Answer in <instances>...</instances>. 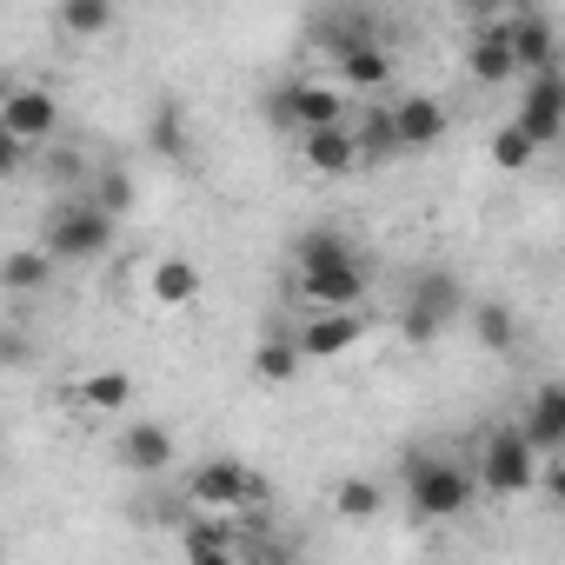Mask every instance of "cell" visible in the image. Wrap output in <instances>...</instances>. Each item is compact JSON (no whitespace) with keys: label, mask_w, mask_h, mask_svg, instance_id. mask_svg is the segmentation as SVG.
<instances>
[{"label":"cell","mask_w":565,"mask_h":565,"mask_svg":"<svg viewBox=\"0 0 565 565\" xmlns=\"http://www.w3.org/2000/svg\"><path fill=\"white\" fill-rule=\"evenodd\" d=\"M81 193H87L100 213H114V220H120V213L134 206V173H127V167H100L94 180H81Z\"/></svg>","instance_id":"d4e9b609"},{"label":"cell","mask_w":565,"mask_h":565,"mask_svg":"<svg viewBox=\"0 0 565 565\" xmlns=\"http://www.w3.org/2000/svg\"><path fill=\"white\" fill-rule=\"evenodd\" d=\"M459 313H466V287H459V279H452V273H419L413 287H406V313H399V327H406L413 347H433Z\"/></svg>","instance_id":"5b68a950"},{"label":"cell","mask_w":565,"mask_h":565,"mask_svg":"<svg viewBox=\"0 0 565 565\" xmlns=\"http://www.w3.org/2000/svg\"><path fill=\"white\" fill-rule=\"evenodd\" d=\"M532 153H539V147H532V140H525V134H519L512 120H505V127L492 134V160H499L505 173H519V167H532Z\"/></svg>","instance_id":"f546056e"},{"label":"cell","mask_w":565,"mask_h":565,"mask_svg":"<svg viewBox=\"0 0 565 565\" xmlns=\"http://www.w3.org/2000/svg\"><path fill=\"white\" fill-rule=\"evenodd\" d=\"M0 127H8L21 147H47L61 134V100L47 87H8V100H0Z\"/></svg>","instance_id":"ba28073f"},{"label":"cell","mask_w":565,"mask_h":565,"mask_svg":"<svg viewBox=\"0 0 565 565\" xmlns=\"http://www.w3.org/2000/svg\"><path fill=\"white\" fill-rule=\"evenodd\" d=\"M386 120H393V147L399 153H433L446 140V107L426 100V94H406L399 107H386Z\"/></svg>","instance_id":"4fadbf2b"},{"label":"cell","mask_w":565,"mask_h":565,"mask_svg":"<svg viewBox=\"0 0 565 565\" xmlns=\"http://www.w3.org/2000/svg\"><path fill=\"white\" fill-rule=\"evenodd\" d=\"M114 233H120V220L100 213L87 193H74V200H61V206L41 220V253H47L54 266H81V259H100V253L114 246Z\"/></svg>","instance_id":"6da1fadb"},{"label":"cell","mask_w":565,"mask_h":565,"mask_svg":"<svg viewBox=\"0 0 565 565\" xmlns=\"http://www.w3.org/2000/svg\"><path fill=\"white\" fill-rule=\"evenodd\" d=\"M327 259H353V233L340 226H307L294 239V266H327Z\"/></svg>","instance_id":"cb8c5ba5"},{"label":"cell","mask_w":565,"mask_h":565,"mask_svg":"<svg viewBox=\"0 0 565 565\" xmlns=\"http://www.w3.org/2000/svg\"><path fill=\"white\" fill-rule=\"evenodd\" d=\"M466 74H472L479 87H512V81H519V61H512V47H505V21H499V14H486V21L466 34Z\"/></svg>","instance_id":"30bf717a"},{"label":"cell","mask_w":565,"mask_h":565,"mask_svg":"<svg viewBox=\"0 0 565 565\" xmlns=\"http://www.w3.org/2000/svg\"><path fill=\"white\" fill-rule=\"evenodd\" d=\"M253 373H259L266 386H287V380L300 373V340H294V333H266L259 353H253Z\"/></svg>","instance_id":"44dd1931"},{"label":"cell","mask_w":565,"mask_h":565,"mask_svg":"<svg viewBox=\"0 0 565 565\" xmlns=\"http://www.w3.org/2000/svg\"><path fill=\"white\" fill-rule=\"evenodd\" d=\"M539 452H532V439L519 433V426H499V433H486V446H479V459H472V479H479V492H492V499H519V492H532V479H539Z\"/></svg>","instance_id":"3957f363"},{"label":"cell","mask_w":565,"mask_h":565,"mask_svg":"<svg viewBox=\"0 0 565 565\" xmlns=\"http://www.w3.org/2000/svg\"><path fill=\"white\" fill-rule=\"evenodd\" d=\"M360 333H366L360 307H320V313H307V327L294 340H300V360H340L360 347Z\"/></svg>","instance_id":"8fae6325"},{"label":"cell","mask_w":565,"mask_h":565,"mask_svg":"<svg viewBox=\"0 0 565 565\" xmlns=\"http://www.w3.org/2000/svg\"><path fill=\"white\" fill-rule=\"evenodd\" d=\"M340 81H347V87H386V81H393L386 47H380V41H353V47H340Z\"/></svg>","instance_id":"d6986e66"},{"label":"cell","mask_w":565,"mask_h":565,"mask_svg":"<svg viewBox=\"0 0 565 565\" xmlns=\"http://www.w3.org/2000/svg\"><path fill=\"white\" fill-rule=\"evenodd\" d=\"M220 519H226V512H200V519L186 525V552H193V558H213V565H220V558H246L239 539H233Z\"/></svg>","instance_id":"7402d4cb"},{"label":"cell","mask_w":565,"mask_h":565,"mask_svg":"<svg viewBox=\"0 0 565 565\" xmlns=\"http://www.w3.org/2000/svg\"><path fill=\"white\" fill-rule=\"evenodd\" d=\"M333 505H340L347 519H380V505H386V492H380L373 479H347V486L333 492Z\"/></svg>","instance_id":"f1b7e54d"},{"label":"cell","mask_w":565,"mask_h":565,"mask_svg":"<svg viewBox=\"0 0 565 565\" xmlns=\"http://www.w3.org/2000/svg\"><path fill=\"white\" fill-rule=\"evenodd\" d=\"M114 28V0H61V34L67 41H100Z\"/></svg>","instance_id":"603a6c76"},{"label":"cell","mask_w":565,"mask_h":565,"mask_svg":"<svg viewBox=\"0 0 565 565\" xmlns=\"http://www.w3.org/2000/svg\"><path fill=\"white\" fill-rule=\"evenodd\" d=\"M273 114L287 120L294 134L300 127H327V120H347V100H340V87H320V81H294V87H279L273 94Z\"/></svg>","instance_id":"5bb4252c"},{"label":"cell","mask_w":565,"mask_h":565,"mask_svg":"<svg viewBox=\"0 0 565 565\" xmlns=\"http://www.w3.org/2000/svg\"><path fill=\"white\" fill-rule=\"evenodd\" d=\"M34 360V333L28 327H0V366H28Z\"/></svg>","instance_id":"4dcf8cb0"},{"label":"cell","mask_w":565,"mask_h":565,"mask_svg":"<svg viewBox=\"0 0 565 565\" xmlns=\"http://www.w3.org/2000/svg\"><path fill=\"white\" fill-rule=\"evenodd\" d=\"M21 160H28V147H21L8 127H0V180H14V173H21Z\"/></svg>","instance_id":"1f68e13d"},{"label":"cell","mask_w":565,"mask_h":565,"mask_svg":"<svg viewBox=\"0 0 565 565\" xmlns=\"http://www.w3.org/2000/svg\"><path fill=\"white\" fill-rule=\"evenodd\" d=\"M47 287H54V259H47L41 246H14V253H0V294L28 300V294H47Z\"/></svg>","instance_id":"ac0fdd59"},{"label":"cell","mask_w":565,"mask_h":565,"mask_svg":"<svg viewBox=\"0 0 565 565\" xmlns=\"http://www.w3.org/2000/svg\"><path fill=\"white\" fill-rule=\"evenodd\" d=\"M472 499H479V479L459 459L406 452V505L419 519H459V512H472Z\"/></svg>","instance_id":"7a4b0ae2"},{"label":"cell","mask_w":565,"mask_h":565,"mask_svg":"<svg viewBox=\"0 0 565 565\" xmlns=\"http://www.w3.org/2000/svg\"><path fill=\"white\" fill-rule=\"evenodd\" d=\"M519 433L532 439V452H539V459L565 452V386H558V380H545V386L532 393V406H525V426H519Z\"/></svg>","instance_id":"9a60e30c"},{"label":"cell","mask_w":565,"mask_h":565,"mask_svg":"<svg viewBox=\"0 0 565 565\" xmlns=\"http://www.w3.org/2000/svg\"><path fill=\"white\" fill-rule=\"evenodd\" d=\"M294 273H300L307 313H320V307H360L366 300V266H360V253L353 259H327V266H294Z\"/></svg>","instance_id":"52a82bcc"},{"label":"cell","mask_w":565,"mask_h":565,"mask_svg":"<svg viewBox=\"0 0 565 565\" xmlns=\"http://www.w3.org/2000/svg\"><path fill=\"white\" fill-rule=\"evenodd\" d=\"M505 21V47L519 61V74H539V67H558V28L545 8H519V14H499Z\"/></svg>","instance_id":"9c48e42d"},{"label":"cell","mask_w":565,"mask_h":565,"mask_svg":"<svg viewBox=\"0 0 565 565\" xmlns=\"http://www.w3.org/2000/svg\"><path fill=\"white\" fill-rule=\"evenodd\" d=\"M147 300H153V307H167V313L193 307V300H200V266H193V259H180V253L153 259V273H147Z\"/></svg>","instance_id":"e0dca14e"},{"label":"cell","mask_w":565,"mask_h":565,"mask_svg":"<svg viewBox=\"0 0 565 565\" xmlns=\"http://www.w3.org/2000/svg\"><path fill=\"white\" fill-rule=\"evenodd\" d=\"M347 127H353V140H360V160H386V153H399L386 114H360V120H347Z\"/></svg>","instance_id":"83f0119b"},{"label":"cell","mask_w":565,"mask_h":565,"mask_svg":"<svg viewBox=\"0 0 565 565\" xmlns=\"http://www.w3.org/2000/svg\"><path fill=\"white\" fill-rule=\"evenodd\" d=\"M186 140H193V134H186V114H180V107H160V114H153V127H147V147H153L160 160H180V153H186Z\"/></svg>","instance_id":"4316f807"},{"label":"cell","mask_w":565,"mask_h":565,"mask_svg":"<svg viewBox=\"0 0 565 565\" xmlns=\"http://www.w3.org/2000/svg\"><path fill=\"white\" fill-rule=\"evenodd\" d=\"M294 140H300V160H307L320 180H340V173H353V167H360V140H353V127H347V120L300 127Z\"/></svg>","instance_id":"7c38bea8"},{"label":"cell","mask_w":565,"mask_h":565,"mask_svg":"<svg viewBox=\"0 0 565 565\" xmlns=\"http://www.w3.org/2000/svg\"><path fill=\"white\" fill-rule=\"evenodd\" d=\"M519 107H512V127L532 140V147H552L565 134V81L558 67H539V74H519Z\"/></svg>","instance_id":"8992f818"},{"label":"cell","mask_w":565,"mask_h":565,"mask_svg":"<svg viewBox=\"0 0 565 565\" xmlns=\"http://www.w3.org/2000/svg\"><path fill=\"white\" fill-rule=\"evenodd\" d=\"M466 313H472V333H479L486 353H512V347H519V320H512L505 300H472Z\"/></svg>","instance_id":"ffe728a7"},{"label":"cell","mask_w":565,"mask_h":565,"mask_svg":"<svg viewBox=\"0 0 565 565\" xmlns=\"http://www.w3.org/2000/svg\"><path fill=\"white\" fill-rule=\"evenodd\" d=\"M81 406L120 413V406H134V380H127V373H87V380H81Z\"/></svg>","instance_id":"484cf974"},{"label":"cell","mask_w":565,"mask_h":565,"mask_svg":"<svg viewBox=\"0 0 565 565\" xmlns=\"http://www.w3.org/2000/svg\"><path fill=\"white\" fill-rule=\"evenodd\" d=\"M120 466H127V472H140V479H160V472L173 466V433H167V426H153V419L127 426V433H120Z\"/></svg>","instance_id":"2e32d148"},{"label":"cell","mask_w":565,"mask_h":565,"mask_svg":"<svg viewBox=\"0 0 565 565\" xmlns=\"http://www.w3.org/2000/svg\"><path fill=\"white\" fill-rule=\"evenodd\" d=\"M266 499V486H259V472L246 466V459H233V452H213V459H200L193 472H186V505H200V512H246V505H259Z\"/></svg>","instance_id":"277c9868"}]
</instances>
